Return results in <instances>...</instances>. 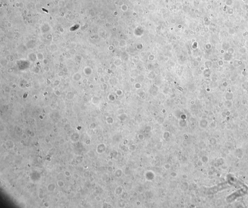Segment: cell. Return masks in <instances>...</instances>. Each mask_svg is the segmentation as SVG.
Listing matches in <instances>:
<instances>
[{
  "mask_svg": "<svg viewBox=\"0 0 248 208\" xmlns=\"http://www.w3.org/2000/svg\"><path fill=\"white\" fill-rule=\"evenodd\" d=\"M247 190L245 189V188H243L240 190H238L237 192H235V193L232 194L233 195H230L227 198V199L229 200L230 199H231L230 200V202L232 201V200L233 201L235 199L237 198V197H240L241 195H243L244 193H245V192H246ZM228 200V201H229Z\"/></svg>",
  "mask_w": 248,
  "mask_h": 208,
  "instance_id": "obj_1",
  "label": "cell"
}]
</instances>
